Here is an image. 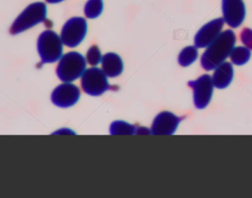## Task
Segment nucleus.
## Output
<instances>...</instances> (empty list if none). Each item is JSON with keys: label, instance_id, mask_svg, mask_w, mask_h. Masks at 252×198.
Returning a JSON list of instances; mask_svg holds the SVG:
<instances>
[{"label": "nucleus", "instance_id": "nucleus-12", "mask_svg": "<svg viewBox=\"0 0 252 198\" xmlns=\"http://www.w3.org/2000/svg\"><path fill=\"white\" fill-rule=\"evenodd\" d=\"M212 80L218 89L227 88L233 79V67L230 62L223 61L214 69Z\"/></svg>", "mask_w": 252, "mask_h": 198}, {"label": "nucleus", "instance_id": "nucleus-7", "mask_svg": "<svg viewBox=\"0 0 252 198\" xmlns=\"http://www.w3.org/2000/svg\"><path fill=\"white\" fill-rule=\"evenodd\" d=\"M188 86L193 91V101L195 107L197 109H204L207 107L212 99L215 87L212 76L204 74L196 80L188 82Z\"/></svg>", "mask_w": 252, "mask_h": 198}, {"label": "nucleus", "instance_id": "nucleus-20", "mask_svg": "<svg viewBox=\"0 0 252 198\" xmlns=\"http://www.w3.org/2000/svg\"><path fill=\"white\" fill-rule=\"evenodd\" d=\"M47 3H50V4H56V3H59V2H62L64 0H45Z\"/></svg>", "mask_w": 252, "mask_h": 198}, {"label": "nucleus", "instance_id": "nucleus-17", "mask_svg": "<svg viewBox=\"0 0 252 198\" xmlns=\"http://www.w3.org/2000/svg\"><path fill=\"white\" fill-rule=\"evenodd\" d=\"M137 128L134 127L132 124H129L125 121H114L111 123L109 131L112 135H131L136 133Z\"/></svg>", "mask_w": 252, "mask_h": 198}, {"label": "nucleus", "instance_id": "nucleus-18", "mask_svg": "<svg viewBox=\"0 0 252 198\" xmlns=\"http://www.w3.org/2000/svg\"><path fill=\"white\" fill-rule=\"evenodd\" d=\"M101 59H102V56L99 48L96 45L91 46L87 52L86 61L92 66H96L97 64L101 63Z\"/></svg>", "mask_w": 252, "mask_h": 198}, {"label": "nucleus", "instance_id": "nucleus-3", "mask_svg": "<svg viewBox=\"0 0 252 198\" xmlns=\"http://www.w3.org/2000/svg\"><path fill=\"white\" fill-rule=\"evenodd\" d=\"M46 5L43 2H34L27 6L24 11L15 19L11 28V34L23 33L39 23L45 21Z\"/></svg>", "mask_w": 252, "mask_h": 198}, {"label": "nucleus", "instance_id": "nucleus-16", "mask_svg": "<svg viewBox=\"0 0 252 198\" xmlns=\"http://www.w3.org/2000/svg\"><path fill=\"white\" fill-rule=\"evenodd\" d=\"M102 0H88L84 7V14L89 19H95L102 13Z\"/></svg>", "mask_w": 252, "mask_h": 198}, {"label": "nucleus", "instance_id": "nucleus-1", "mask_svg": "<svg viewBox=\"0 0 252 198\" xmlns=\"http://www.w3.org/2000/svg\"><path fill=\"white\" fill-rule=\"evenodd\" d=\"M236 41L233 31L226 30L221 32L219 36L206 47L201 56V66L207 71L214 70L229 56Z\"/></svg>", "mask_w": 252, "mask_h": 198}, {"label": "nucleus", "instance_id": "nucleus-4", "mask_svg": "<svg viewBox=\"0 0 252 198\" xmlns=\"http://www.w3.org/2000/svg\"><path fill=\"white\" fill-rule=\"evenodd\" d=\"M37 51L42 63H53L62 56L63 41L55 32L51 30L41 33L37 39Z\"/></svg>", "mask_w": 252, "mask_h": 198}, {"label": "nucleus", "instance_id": "nucleus-15", "mask_svg": "<svg viewBox=\"0 0 252 198\" xmlns=\"http://www.w3.org/2000/svg\"><path fill=\"white\" fill-rule=\"evenodd\" d=\"M198 58V49L195 45L185 46L178 55V64L182 67H187L194 63Z\"/></svg>", "mask_w": 252, "mask_h": 198}, {"label": "nucleus", "instance_id": "nucleus-8", "mask_svg": "<svg viewBox=\"0 0 252 198\" xmlns=\"http://www.w3.org/2000/svg\"><path fill=\"white\" fill-rule=\"evenodd\" d=\"M80 90L72 83L63 82L51 93V101L58 107L67 108L73 106L80 99Z\"/></svg>", "mask_w": 252, "mask_h": 198}, {"label": "nucleus", "instance_id": "nucleus-9", "mask_svg": "<svg viewBox=\"0 0 252 198\" xmlns=\"http://www.w3.org/2000/svg\"><path fill=\"white\" fill-rule=\"evenodd\" d=\"M222 19L230 28H238L245 19V5L243 0H221Z\"/></svg>", "mask_w": 252, "mask_h": 198}, {"label": "nucleus", "instance_id": "nucleus-5", "mask_svg": "<svg viewBox=\"0 0 252 198\" xmlns=\"http://www.w3.org/2000/svg\"><path fill=\"white\" fill-rule=\"evenodd\" d=\"M81 77L83 91L90 96H100L110 88L105 73L95 66L86 69Z\"/></svg>", "mask_w": 252, "mask_h": 198}, {"label": "nucleus", "instance_id": "nucleus-10", "mask_svg": "<svg viewBox=\"0 0 252 198\" xmlns=\"http://www.w3.org/2000/svg\"><path fill=\"white\" fill-rule=\"evenodd\" d=\"M224 21L222 18H217L205 24L195 34L194 44L197 48H204L211 44L221 33Z\"/></svg>", "mask_w": 252, "mask_h": 198}, {"label": "nucleus", "instance_id": "nucleus-2", "mask_svg": "<svg viewBox=\"0 0 252 198\" xmlns=\"http://www.w3.org/2000/svg\"><path fill=\"white\" fill-rule=\"evenodd\" d=\"M86 65V58L81 53L70 51L62 55L59 59L56 74L62 82L71 83L83 75Z\"/></svg>", "mask_w": 252, "mask_h": 198}, {"label": "nucleus", "instance_id": "nucleus-14", "mask_svg": "<svg viewBox=\"0 0 252 198\" xmlns=\"http://www.w3.org/2000/svg\"><path fill=\"white\" fill-rule=\"evenodd\" d=\"M232 64L241 66L246 64L251 57V49L246 46H234L229 54Z\"/></svg>", "mask_w": 252, "mask_h": 198}, {"label": "nucleus", "instance_id": "nucleus-11", "mask_svg": "<svg viewBox=\"0 0 252 198\" xmlns=\"http://www.w3.org/2000/svg\"><path fill=\"white\" fill-rule=\"evenodd\" d=\"M181 117L169 111L159 112L152 124V134L155 135H171L176 131Z\"/></svg>", "mask_w": 252, "mask_h": 198}, {"label": "nucleus", "instance_id": "nucleus-19", "mask_svg": "<svg viewBox=\"0 0 252 198\" xmlns=\"http://www.w3.org/2000/svg\"><path fill=\"white\" fill-rule=\"evenodd\" d=\"M240 39L244 44V46L252 50V30L251 29L249 28L243 29L240 33Z\"/></svg>", "mask_w": 252, "mask_h": 198}, {"label": "nucleus", "instance_id": "nucleus-6", "mask_svg": "<svg viewBox=\"0 0 252 198\" xmlns=\"http://www.w3.org/2000/svg\"><path fill=\"white\" fill-rule=\"evenodd\" d=\"M88 30L87 21L82 17L69 19L61 30V39L68 47L78 46L86 36Z\"/></svg>", "mask_w": 252, "mask_h": 198}, {"label": "nucleus", "instance_id": "nucleus-13", "mask_svg": "<svg viewBox=\"0 0 252 198\" xmlns=\"http://www.w3.org/2000/svg\"><path fill=\"white\" fill-rule=\"evenodd\" d=\"M101 69L109 78L119 76L123 71V62L121 57L114 52L104 54L101 59Z\"/></svg>", "mask_w": 252, "mask_h": 198}]
</instances>
